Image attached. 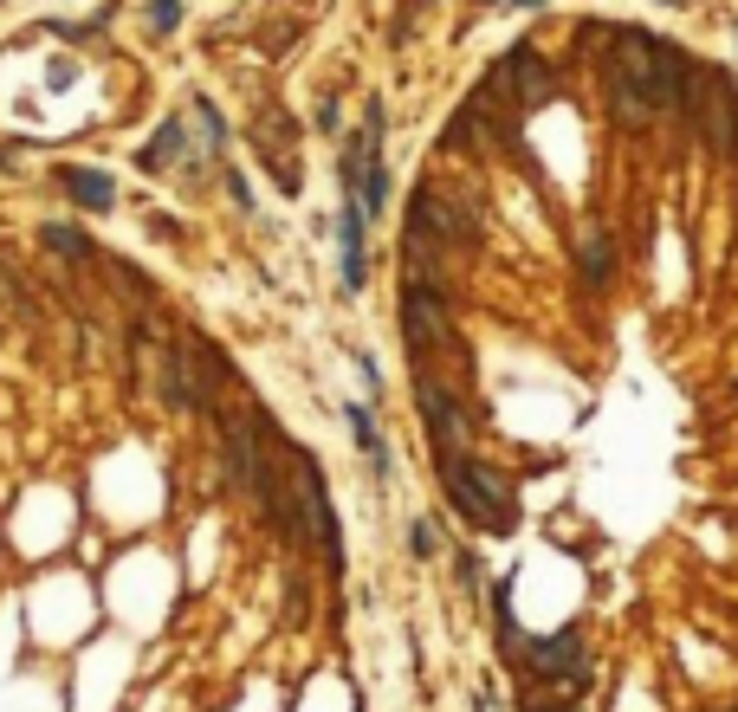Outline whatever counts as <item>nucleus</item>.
<instances>
[{"mask_svg": "<svg viewBox=\"0 0 738 712\" xmlns=\"http://www.w3.org/2000/svg\"><path fill=\"white\" fill-rule=\"evenodd\" d=\"M441 486L480 531H512L518 499H512V479L499 467H480V460H467V454H441Z\"/></svg>", "mask_w": 738, "mask_h": 712, "instance_id": "nucleus-1", "label": "nucleus"}, {"mask_svg": "<svg viewBox=\"0 0 738 712\" xmlns=\"http://www.w3.org/2000/svg\"><path fill=\"white\" fill-rule=\"evenodd\" d=\"M615 72H622L635 91H648L654 111H674V104L687 98V59H680L674 46H661V39H648V33H622Z\"/></svg>", "mask_w": 738, "mask_h": 712, "instance_id": "nucleus-2", "label": "nucleus"}, {"mask_svg": "<svg viewBox=\"0 0 738 712\" xmlns=\"http://www.w3.org/2000/svg\"><path fill=\"white\" fill-rule=\"evenodd\" d=\"M415 402H421V421H428L434 454H467V447H473V421H467V408L454 402V389L434 382V376H421L415 382Z\"/></svg>", "mask_w": 738, "mask_h": 712, "instance_id": "nucleus-3", "label": "nucleus"}, {"mask_svg": "<svg viewBox=\"0 0 738 712\" xmlns=\"http://www.w3.org/2000/svg\"><path fill=\"white\" fill-rule=\"evenodd\" d=\"M402 337H408V350H428V344H441V337H447V311H441V298H434L428 285H408V298H402Z\"/></svg>", "mask_w": 738, "mask_h": 712, "instance_id": "nucleus-4", "label": "nucleus"}, {"mask_svg": "<svg viewBox=\"0 0 738 712\" xmlns=\"http://www.w3.org/2000/svg\"><path fill=\"white\" fill-rule=\"evenodd\" d=\"M693 85L706 91V104H700V130H706V143L713 149H732L738 143V98L719 78H693Z\"/></svg>", "mask_w": 738, "mask_h": 712, "instance_id": "nucleus-5", "label": "nucleus"}, {"mask_svg": "<svg viewBox=\"0 0 738 712\" xmlns=\"http://www.w3.org/2000/svg\"><path fill=\"white\" fill-rule=\"evenodd\" d=\"M363 221H369L363 201L350 195V201H344V214H337V240H344V285H350V292H357V285L369 279V259H363Z\"/></svg>", "mask_w": 738, "mask_h": 712, "instance_id": "nucleus-6", "label": "nucleus"}, {"mask_svg": "<svg viewBox=\"0 0 738 712\" xmlns=\"http://www.w3.org/2000/svg\"><path fill=\"white\" fill-rule=\"evenodd\" d=\"M531 661H538L544 674H570V687H577V680H583V635H577V628H564L557 641L531 648Z\"/></svg>", "mask_w": 738, "mask_h": 712, "instance_id": "nucleus-7", "label": "nucleus"}, {"mask_svg": "<svg viewBox=\"0 0 738 712\" xmlns=\"http://www.w3.org/2000/svg\"><path fill=\"white\" fill-rule=\"evenodd\" d=\"M65 188H72L78 208H111V201H117L111 175H91V169H65Z\"/></svg>", "mask_w": 738, "mask_h": 712, "instance_id": "nucleus-8", "label": "nucleus"}, {"mask_svg": "<svg viewBox=\"0 0 738 712\" xmlns=\"http://www.w3.org/2000/svg\"><path fill=\"white\" fill-rule=\"evenodd\" d=\"M344 421H350V434H357V447L369 454V467H376V473H389V447H382V434H376V421H369V408H357V402H350V408H344Z\"/></svg>", "mask_w": 738, "mask_h": 712, "instance_id": "nucleus-9", "label": "nucleus"}, {"mask_svg": "<svg viewBox=\"0 0 738 712\" xmlns=\"http://www.w3.org/2000/svg\"><path fill=\"white\" fill-rule=\"evenodd\" d=\"M609 104H615V117H622V123H641V117L654 111V104H648V91H635V85H628L622 72L609 78Z\"/></svg>", "mask_w": 738, "mask_h": 712, "instance_id": "nucleus-10", "label": "nucleus"}, {"mask_svg": "<svg viewBox=\"0 0 738 712\" xmlns=\"http://www.w3.org/2000/svg\"><path fill=\"white\" fill-rule=\"evenodd\" d=\"M518 72V85H525V104H538V98H551V72H544L538 59H531V52H512V59H505Z\"/></svg>", "mask_w": 738, "mask_h": 712, "instance_id": "nucleus-11", "label": "nucleus"}, {"mask_svg": "<svg viewBox=\"0 0 738 712\" xmlns=\"http://www.w3.org/2000/svg\"><path fill=\"white\" fill-rule=\"evenodd\" d=\"M169 156H182V123H162L156 143H143V169H169Z\"/></svg>", "mask_w": 738, "mask_h": 712, "instance_id": "nucleus-12", "label": "nucleus"}, {"mask_svg": "<svg viewBox=\"0 0 738 712\" xmlns=\"http://www.w3.org/2000/svg\"><path fill=\"white\" fill-rule=\"evenodd\" d=\"M583 272H590V285H603V279H609V240H603V234L583 240Z\"/></svg>", "mask_w": 738, "mask_h": 712, "instance_id": "nucleus-13", "label": "nucleus"}, {"mask_svg": "<svg viewBox=\"0 0 738 712\" xmlns=\"http://www.w3.org/2000/svg\"><path fill=\"white\" fill-rule=\"evenodd\" d=\"M46 246L52 253H72V259H91V240L72 234V227H46Z\"/></svg>", "mask_w": 738, "mask_h": 712, "instance_id": "nucleus-14", "label": "nucleus"}, {"mask_svg": "<svg viewBox=\"0 0 738 712\" xmlns=\"http://www.w3.org/2000/svg\"><path fill=\"white\" fill-rule=\"evenodd\" d=\"M175 20H182V0H156V33H175Z\"/></svg>", "mask_w": 738, "mask_h": 712, "instance_id": "nucleus-15", "label": "nucleus"}, {"mask_svg": "<svg viewBox=\"0 0 738 712\" xmlns=\"http://www.w3.org/2000/svg\"><path fill=\"white\" fill-rule=\"evenodd\" d=\"M408 551H415V557H434V531L415 525V531H408Z\"/></svg>", "mask_w": 738, "mask_h": 712, "instance_id": "nucleus-16", "label": "nucleus"}, {"mask_svg": "<svg viewBox=\"0 0 738 712\" xmlns=\"http://www.w3.org/2000/svg\"><path fill=\"white\" fill-rule=\"evenodd\" d=\"M531 7H538V0H531Z\"/></svg>", "mask_w": 738, "mask_h": 712, "instance_id": "nucleus-17", "label": "nucleus"}]
</instances>
